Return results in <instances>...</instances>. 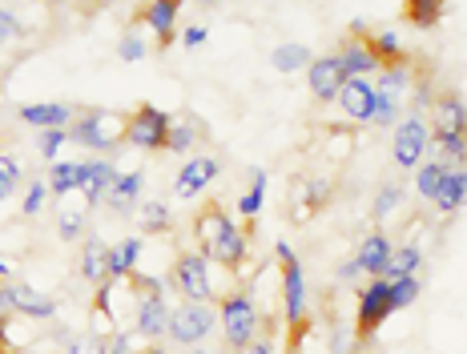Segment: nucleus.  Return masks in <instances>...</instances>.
Masks as SVG:
<instances>
[{
    "label": "nucleus",
    "mask_w": 467,
    "mask_h": 354,
    "mask_svg": "<svg viewBox=\"0 0 467 354\" xmlns=\"http://www.w3.org/2000/svg\"><path fill=\"white\" fill-rule=\"evenodd\" d=\"M16 185H21V165H16L8 153H0V202L13 198Z\"/></svg>",
    "instance_id": "40"
},
{
    "label": "nucleus",
    "mask_w": 467,
    "mask_h": 354,
    "mask_svg": "<svg viewBox=\"0 0 467 354\" xmlns=\"http://www.w3.org/2000/svg\"><path fill=\"white\" fill-rule=\"evenodd\" d=\"M8 274H13V270H8V262H5V258H0V278H5V282H8Z\"/></svg>",
    "instance_id": "54"
},
{
    "label": "nucleus",
    "mask_w": 467,
    "mask_h": 354,
    "mask_svg": "<svg viewBox=\"0 0 467 354\" xmlns=\"http://www.w3.org/2000/svg\"><path fill=\"white\" fill-rule=\"evenodd\" d=\"M117 57H121L125 65L141 61V57H145V41H141V36H133V33H125V36H121V45H117Z\"/></svg>",
    "instance_id": "43"
},
{
    "label": "nucleus",
    "mask_w": 467,
    "mask_h": 354,
    "mask_svg": "<svg viewBox=\"0 0 467 354\" xmlns=\"http://www.w3.org/2000/svg\"><path fill=\"white\" fill-rule=\"evenodd\" d=\"M109 258H113V245L101 238H89L81 245V278L93 282V286H105L109 282Z\"/></svg>",
    "instance_id": "16"
},
{
    "label": "nucleus",
    "mask_w": 467,
    "mask_h": 354,
    "mask_svg": "<svg viewBox=\"0 0 467 354\" xmlns=\"http://www.w3.org/2000/svg\"><path fill=\"white\" fill-rule=\"evenodd\" d=\"M234 225V218L226 210H222L218 202H210V205H202V213L193 218V234H198V245H202V254H210L213 245L222 242V234H226Z\"/></svg>",
    "instance_id": "14"
},
{
    "label": "nucleus",
    "mask_w": 467,
    "mask_h": 354,
    "mask_svg": "<svg viewBox=\"0 0 467 354\" xmlns=\"http://www.w3.org/2000/svg\"><path fill=\"white\" fill-rule=\"evenodd\" d=\"M246 250H250L246 230H238V225H230V230L222 234V242L213 245V250L206 254V258H213L218 266H226V270H238V266L246 262Z\"/></svg>",
    "instance_id": "22"
},
{
    "label": "nucleus",
    "mask_w": 467,
    "mask_h": 354,
    "mask_svg": "<svg viewBox=\"0 0 467 354\" xmlns=\"http://www.w3.org/2000/svg\"><path fill=\"white\" fill-rule=\"evenodd\" d=\"M8 314H13V302H8V290L0 286V322H8Z\"/></svg>",
    "instance_id": "51"
},
{
    "label": "nucleus",
    "mask_w": 467,
    "mask_h": 354,
    "mask_svg": "<svg viewBox=\"0 0 467 354\" xmlns=\"http://www.w3.org/2000/svg\"><path fill=\"white\" fill-rule=\"evenodd\" d=\"M306 81H310V93H315V101H338V88H343L347 73L343 65H338V57H315V61L306 65Z\"/></svg>",
    "instance_id": "9"
},
{
    "label": "nucleus",
    "mask_w": 467,
    "mask_h": 354,
    "mask_svg": "<svg viewBox=\"0 0 467 354\" xmlns=\"http://www.w3.org/2000/svg\"><path fill=\"white\" fill-rule=\"evenodd\" d=\"M178 5L182 0H150V8L141 13V21L158 33V41L170 48V41H173V21H178Z\"/></svg>",
    "instance_id": "24"
},
{
    "label": "nucleus",
    "mask_w": 467,
    "mask_h": 354,
    "mask_svg": "<svg viewBox=\"0 0 467 354\" xmlns=\"http://www.w3.org/2000/svg\"><path fill=\"white\" fill-rule=\"evenodd\" d=\"M335 57H338V65H343V73H347V77H371L375 68H379L375 53L367 48L363 36H347L343 48H338Z\"/></svg>",
    "instance_id": "20"
},
{
    "label": "nucleus",
    "mask_w": 467,
    "mask_h": 354,
    "mask_svg": "<svg viewBox=\"0 0 467 354\" xmlns=\"http://www.w3.org/2000/svg\"><path fill=\"white\" fill-rule=\"evenodd\" d=\"M81 177H85V161H53V173H48V193L65 198V193L81 190Z\"/></svg>",
    "instance_id": "27"
},
{
    "label": "nucleus",
    "mask_w": 467,
    "mask_h": 354,
    "mask_svg": "<svg viewBox=\"0 0 467 354\" xmlns=\"http://www.w3.org/2000/svg\"><path fill=\"white\" fill-rule=\"evenodd\" d=\"M395 113H399V97L375 85V117H371V125H395Z\"/></svg>",
    "instance_id": "39"
},
{
    "label": "nucleus",
    "mask_w": 467,
    "mask_h": 354,
    "mask_svg": "<svg viewBox=\"0 0 467 354\" xmlns=\"http://www.w3.org/2000/svg\"><path fill=\"white\" fill-rule=\"evenodd\" d=\"M427 145H431V133H427L423 117H407L395 130V165L399 170H415V165L427 157Z\"/></svg>",
    "instance_id": "7"
},
{
    "label": "nucleus",
    "mask_w": 467,
    "mask_h": 354,
    "mask_svg": "<svg viewBox=\"0 0 467 354\" xmlns=\"http://www.w3.org/2000/svg\"><path fill=\"white\" fill-rule=\"evenodd\" d=\"M218 157H210V153H202V157H190L186 165H182V173H178V182H173V198H182V202H190V198H198L202 190L218 177Z\"/></svg>",
    "instance_id": "10"
},
{
    "label": "nucleus",
    "mask_w": 467,
    "mask_h": 354,
    "mask_svg": "<svg viewBox=\"0 0 467 354\" xmlns=\"http://www.w3.org/2000/svg\"><path fill=\"white\" fill-rule=\"evenodd\" d=\"M443 173H447V165H443V161H427V165H420V173H415V190H420V198L435 202V193H440V185H443Z\"/></svg>",
    "instance_id": "35"
},
{
    "label": "nucleus",
    "mask_w": 467,
    "mask_h": 354,
    "mask_svg": "<svg viewBox=\"0 0 467 354\" xmlns=\"http://www.w3.org/2000/svg\"><path fill=\"white\" fill-rule=\"evenodd\" d=\"M250 350H254V354H270V342H254Z\"/></svg>",
    "instance_id": "53"
},
{
    "label": "nucleus",
    "mask_w": 467,
    "mask_h": 354,
    "mask_svg": "<svg viewBox=\"0 0 467 354\" xmlns=\"http://www.w3.org/2000/svg\"><path fill=\"white\" fill-rule=\"evenodd\" d=\"M69 354H105V338H101V334H89V338H77Z\"/></svg>",
    "instance_id": "46"
},
{
    "label": "nucleus",
    "mask_w": 467,
    "mask_h": 354,
    "mask_svg": "<svg viewBox=\"0 0 467 354\" xmlns=\"http://www.w3.org/2000/svg\"><path fill=\"white\" fill-rule=\"evenodd\" d=\"M391 310V282L387 278H371V286L358 294V318H355V338H371V334L383 327V318Z\"/></svg>",
    "instance_id": "4"
},
{
    "label": "nucleus",
    "mask_w": 467,
    "mask_h": 354,
    "mask_svg": "<svg viewBox=\"0 0 467 354\" xmlns=\"http://www.w3.org/2000/svg\"><path fill=\"white\" fill-rule=\"evenodd\" d=\"M190 354H206V350H190Z\"/></svg>",
    "instance_id": "57"
},
{
    "label": "nucleus",
    "mask_w": 467,
    "mask_h": 354,
    "mask_svg": "<svg viewBox=\"0 0 467 354\" xmlns=\"http://www.w3.org/2000/svg\"><path fill=\"white\" fill-rule=\"evenodd\" d=\"M138 225H141V234H170V225H173L170 205H165V202L138 205Z\"/></svg>",
    "instance_id": "30"
},
{
    "label": "nucleus",
    "mask_w": 467,
    "mask_h": 354,
    "mask_svg": "<svg viewBox=\"0 0 467 354\" xmlns=\"http://www.w3.org/2000/svg\"><path fill=\"white\" fill-rule=\"evenodd\" d=\"M275 258H278V262H290V258H295V250H290L286 242H278V245H275Z\"/></svg>",
    "instance_id": "52"
},
{
    "label": "nucleus",
    "mask_w": 467,
    "mask_h": 354,
    "mask_svg": "<svg viewBox=\"0 0 467 354\" xmlns=\"http://www.w3.org/2000/svg\"><path fill=\"white\" fill-rule=\"evenodd\" d=\"M141 354H165V350H161V347H145Z\"/></svg>",
    "instance_id": "55"
},
{
    "label": "nucleus",
    "mask_w": 467,
    "mask_h": 354,
    "mask_svg": "<svg viewBox=\"0 0 467 354\" xmlns=\"http://www.w3.org/2000/svg\"><path fill=\"white\" fill-rule=\"evenodd\" d=\"M423 262L420 245H399V250H391V262H387V274L383 278H407V274H415Z\"/></svg>",
    "instance_id": "33"
},
{
    "label": "nucleus",
    "mask_w": 467,
    "mask_h": 354,
    "mask_svg": "<svg viewBox=\"0 0 467 354\" xmlns=\"http://www.w3.org/2000/svg\"><path fill=\"white\" fill-rule=\"evenodd\" d=\"M431 130H435V133H467V105H463V97H460V93H443V97H435Z\"/></svg>",
    "instance_id": "15"
},
{
    "label": "nucleus",
    "mask_w": 467,
    "mask_h": 354,
    "mask_svg": "<svg viewBox=\"0 0 467 354\" xmlns=\"http://www.w3.org/2000/svg\"><path fill=\"white\" fill-rule=\"evenodd\" d=\"M45 5H53V0H45Z\"/></svg>",
    "instance_id": "58"
},
{
    "label": "nucleus",
    "mask_w": 467,
    "mask_h": 354,
    "mask_svg": "<svg viewBox=\"0 0 467 354\" xmlns=\"http://www.w3.org/2000/svg\"><path fill=\"white\" fill-rule=\"evenodd\" d=\"M443 0H403V16L415 28H435L443 21Z\"/></svg>",
    "instance_id": "29"
},
{
    "label": "nucleus",
    "mask_w": 467,
    "mask_h": 354,
    "mask_svg": "<svg viewBox=\"0 0 467 354\" xmlns=\"http://www.w3.org/2000/svg\"><path fill=\"white\" fill-rule=\"evenodd\" d=\"M198 137H202V125L198 121H173L170 125V137H165V150L170 153H190L193 145H198Z\"/></svg>",
    "instance_id": "32"
},
{
    "label": "nucleus",
    "mask_w": 467,
    "mask_h": 354,
    "mask_svg": "<svg viewBox=\"0 0 467 354\" xmlns=\"http://www.w3.org/2000/svg\"><path fill=\"white\" fill-rule=\"evenodd\" d=\"M65 141H69V130H41V145H36V150H41L45 161H57Z\"/></svg>",
    "instance_id": "41"
},
{
    "label": "nucleus",
    "mask_w": 467,
    "mask_h": 354,
    "mask_svg": "<svg viewBox=\"0 0 467 354\" xmlns=\"http://www.w3.org/2000/svg\"><path fill=\"white\" fill-rule=\"evenodd\" d=\"M89 198H85L81 190H77V202H73V193H65L61 198V210H57V230H61V238L65 242H73V238H81V230H85V213H89Z\"/></svg>",
    "instance_id": "21"
},
{
    "label": "nucleus",
    "mask_w": 467,
    "mask_h": 354,
    "mask_svg": "<svg viewBox=\"0 0 467 354\" xmlns=\"http://www.w3.org/2000/svg\"><path fill=\"white\" fill-rule=\"evenodd\" d=\"M45 198H48V182H33L28 185V193H25V218H36L41 213V205H45Z\"/></svg>",
    "instance_id": "42"
},
{
    "label": "nucleus",
    "mask_w": 467,
    "mask_h": 354,
    "mask_svg": "<svg viewBox=\"0 0 467 354\" xmlns=\"http://www.w3.org/2000/svg\"><path fill=\"white\" fill-rule=\"evenodd\" d=\"M363 41H367V48H371V53H375V61H379V65H387V68H399V65L407 61V53H403V41H399V36L391 33V28H379V33H367Z\"/></svg>",
    "instance_id": "25"
},
{
    "label": "nucleus",
    "mask_w": 467,
    "mask_h": 354,
    "mask_svg": "<svg viewBox=\"0 0 467 354\" xmlns=\"http://www.w3.org/2000/svg\"><path fill=\"white\" fill-rule=\"evenodd\" d=\"M117 177L113 161H85V177H81V193L89 202H101L105 190H109V182Z\"/></svg>",
    "instance_id": "26"
},
{
    "label": "nucleus",
    "mask_w": 467,
    "mask_h": 354,
    "mask_svg": "<svg viewBox=\"0 0 467 354\" xmlns=\"http://www.w3.org/2000/svg\"><path fill=\"white\" fill-rule=\"evenodd\" d=\"M173 286L186 294V302H210L213 286H210V258L206 254H178L173 262Z\"/></svg>",
    "instance_id": "5"
},
{
    "label": "nucleus",
    "mask_w": 467,
    "mask_h": 354,
    "mask_svg": "<svg viewBox=\"0 0 467 354\" xmlns=\"http://www.w3.org/2000/svg\"><path fill=\"white\" fill-rule=\"evenodd\" d=\"M350 342H358L350 330H335L330 334V354H350Z\"/></svg>",
    "instance_id": "47"
},
{
    "label": "nucleus",
    "mask_w": 467,
    "mask_h": 354,
    "mask_svg": "<svg viewBox=\"0 0 467 354\" xmlns=\"http://www.w3.org/2000/svg\"><path fill=\"white\" fill-rule=\"evenodd\" d=\"M202 5H222V0H202Z\"/></svg>",
    "instance_id": "56"
},
{
    "label": "nucleus",
    "mask_w": 467,
    "mask_h": 354,
    "mask_svg": "<svg viewBox=\"0 0 467 354\" xmlns=\"http://www.w3.org/2000/svg\"><path fill=\"white\" fill-rule=\"evenodd\" d=\"M125 125H130V117H121V113L89 109V113H81L69 121V141L105 153V150H113L117 141H125Z\"/></svg>",
    "instance_id": "1"
},
{
    "label": "nucleus",
    "mask_w": 467,
    "mask_h": 354,
    "mask_svg": "<svg viewBox=\"0 0 467 354\" xmlns=\"http://www.w3.org/2000/svg\"><path fill=\"white\" fill-rule=\"evenodd\" d=\"M170 125H173V117L161 113L158 105H138V113H130V125H125V141L138 145V150L158 153V150H165Z\"/></svg>",
    "instance_id": "3"
},
{
    "label": "nucleus",
    "mask_w": 467,
    "mask_h": 354,
    "mask_svg": "<svg viewBox=\"0 0 467 354\" xmlns=\"http://www.w3.org/2000/svg\"><path fill=\"white\" fill-rule=\"evenodd\" d=\"M379 88H387V93L403 97V88H407V73H403V65H399V68H387L383 81H379Z\"/></svg>",
    "instance_id": "45"
},
{
    "label": "nucleus",
    "mask_w": 467,
    "mask_h": 354,
    "mask_svg": "<svg viewBox=\"0 0 467 354\" xmlns=\"http://www.w3.org/2000/svg\"><path fill=\"white\" fill-rule=\"evenodd\" d=\"M141 190H145V173L141 170H130V173H117L105 190V205L117 213H133L141 202Z\"/></svg>",
    "instance_id": "12"
},
{
    "label": "nucleus",
    "mask_w": 467,
    "mask_h": 354,
    "mask_svg": "<svg viewBox=\"0 0 467 354\" xmlns=\"http://www.w3.org/2000/svg\"><path fill=\"white\" fill-rule=\"evenodd\" d=\"M218 318H222V330H226V347L230 350L254 347V330H258L254 298H246V294H230V298H222Z\"/></svg>",
    "instance_id": "2"
},
{
    "label": "nucleus",
    "mask_w": 467,
    "mask_h": 354,
    "mask_svg": "<svg viewBox=\"0 0 467 354\" xmlns=\"http://www.w3.org/2000/svg\"><path fill=\"white\" fill-rule=\"evenodd\" d=\"M250 177H254V185H250V190L238 198V213H242V218H258L262 202H266V170H254Z\"/></svg>",
    "instance_id": "34"
},
{
    "label": "nucleus",
    "mask_w": 467,
    "mask_h": 354,
    "mask_svg": "<svg viewBox=\"0 0 467 354\" xmlns=\"http://www.w3.org/2000/svg\"><path fill=\"white\" fill-rule=\"evenodd\" d=\"M16 117H21L25 125H36V130H69L73 109L61 101H41V105H21Z\"/></svg>",
    "instance_id": "17"
},
{
    "label": "nucleus",
    "mask_w": 467,
    "mask_h": 354,
    "mask_svg": "<svg viewBox=\"0 0 467 354\" xmlns=\"http://www.w3.org/2000/svg\"><path fill=\"white\" fill-rule=\"evenodd\" d=\"M358 274H363V270H358V262H343V266H338V278H343V282H355Z\"/></svg>",
    "instance_id": "50"
},
{
    "label": "nucleus",
    "mask_w": 467,
    "mask_h": 354,
    "mask_svg": "<svg viewBox=\"0 0 467 354\" xmlns=\"http://www.w3.org/2000/svg\"><path fill=\"white\" fill-rule=\"evenodd\" d=\"M399 205H403V190H399V185H383V190H379V198H375V205H371V218L387 222Z\"/></svg>",
    "instance_id": "38"
},
{
    "label": "nucleus",
    "mask_w": 467,
    "mask_h": 354,
    "mask_svg": "<svg viewBox=\"0 0 467 354\" xmlns=\"http://www.w3.org/2000/svg\"><path fill=\"white\" fill-rule=\"evenodd\" d=\"M338 105L350 121H371L375 117V85L367 77H347L343 88H338Z\"/></svg>",
    "instance_id": "11"
},
{
    "label": "nucleus",
    "mask_w": 467,
    "mask_h": 354,
    "mask_svg": "<svg viewBox=\"0 0 467 354\" xmlns=\"http://www.w3.org/2000/svg\"><path fill=\"white\" fill-rule=\"evenodd\" d=\"M213 322H218V314H213L210 302H186V307H178L170 314V334L182 347H198L213 330Z\"/></svg>",
    "instance_id": "6"
},
{
    "label": "nucleus",
    "mask_w": 467,
    "mask_h": 354,
    "mask_svg": "<svg viewBox=\"0 0 467 354\" xmlns=\"http://www.w3.org/2000/svg\"><path fill=\"white\" fill-rule=\"evenodd\" d=\"M310 61H315V57H310V48L306 45H278L275 53H270V65L278 68V73H298V68H306Z\"/></svg>",
    "instance_id": "31"
},
{
    "label": "nucleus",
    "mask_w": 467,
    "mask_h": 354,
    "mask_svg": "<svg viewBox=\"0 0 467 354\" xmlns=\"http://www.w3.org/2000/svg\"><path fill=\"white\" fill-rule=\"evenodd\" d=\"M463 205H467V170H447L440 193H435V210L440 213H460Z\"/></svg>",
    "instance_id": "23"
},
{
    "label": "nucleus",
    "mask_w": 467,
    "mask_h": 354,
    "mask_svg": "<svg viewBox=\"0 0 467 354\" xmlns=\"http://www.w3.org/2000/svg\"><path fill=\"white\" fill-rule=\"evenodd\" d=\"M133 322H138V334H145V338H158V334L170 330V307H165L161 294H153V298H138Z\"/></svg>",
    "instance_id": "19"
},
{
    "label": "nucleus",
    "mask_w": 467,
    "mask_h": 354,
    "mask_svg": "<svg viewBox=\"0 0 467 354\" xmlns=\"http://www.w3.org/2000/svg\"><path fill=\"white\" fill-rule=\"evenodd\" d=\"M5 290H8V302H13V310L16 314H25V318H36V322H45V318H53L57 314V302L48 298V294H36L33 286H25V282H5Z\"/></svg>",
    "instance_id": "13"
},
{
    "label": "nucleus",
    "mask_w": 467,
    "mask_h": 354,
    "mask_svg": "<svg viewBox=\"0 0 467 354\" xmlns=\"http://www.w3.org/2000/svg\"><path fill=\"white\" fill-rule=\"evenodd\" d=\"M141 258V242L138 238H125L121 245H113V258H109V282H121L133 274V266Z\"/></svg>",
    "instance_id": "28"
},
{
    "label": "nucleus",
    "mask_w": 467,
    "mask_h": 354,
    "mask_svg": "<svg viewBox=\"0 0 467 354\" xmlns=\"http://www.w3.org/2000/svg\"><path fill=\"white\" fill-rule=\"evenodd\" d=\"M391 282V310H407L415 298H420V278L407 274V278H387Z\"/></svg>",
    "instance_id": "36"
},
{
    "label": "nucleus",
    "mask_w": 467,
    "mask_h": 354,
    "mask_svg": "<svg viewBox=\"0 0 467 354\" xmlns=\"http://www.w3.org/2000/svg\"><path fill=\"white\" fill-rule=\"evenodd\" d=\"M206 41H210V28L206 25H193V28H186V36H182V45H186V48H198Z\"/></svg>",
    "instance_id": "48"
},
{
    "label": "nucleus",
    "mask_w": 467,
    "mask_h": 354,
    "mask_svg": "<svg viewBox=\"0 0 467 354\" xmlns=\"http://www.w3.org/2000/svg\"><path fill=\"white\" fill-rule=\"evenodd\" d=\"M21 36V21H16V13H8V8H0V48L8 41H16Z\"/></svg>",
    "instance_id": "44"
},
{
    "label": "nucleus",
    "mask_w": 467,
    "mask_h": 354,
    "mask_svg": "<svg viewBox=\"0 0 467 354\" xmlns=\"http://www.w3.org/2000/svg\"><path fill=\"white\" fill-rule=\"evenodd\" d=\"M391 250H395V245H391L387 234H371V238H363V245H358V254H355L358 270L371 274V278H383L387 262H391Z\"/></svg>",
    "instance_id": "18"
},
{
    "label": "nucleus",
    "mask_w": 467,
    "mask_h": 354,
    "mask_svg": "<svg viewBox=\"0 0 467 354\" xmlns=\"http://www.w3.org/2000/svg\"><path fill=\"white\" fill-rule=\"evenodd\" d=\"M435 145L447 161H460V170H467V133H435Z\"/></svg>",
    "instance_id": "37"
},
{
    "label": "nucleus",
    "mask_w": 467,
    "mask_h": 354,
    "mask_svg": "<svg viewBox=\"0 0 467 354\" xmlns=\"http://www.w3.org/2000/svg\"><path fill=\"white\" fill-rule=\"evenodd\" d=\"M109 5H117V0H109Z\"/></svg>",
    "instance_id": "59"
},
{
    "label": "nucleus",
    "mask_w": 467,
    "mask_h": 354,
    "mask_svg": "<svg viewBox=\"0 0 467 354\" xmlns=\"http://www.w3.org/2000/svg\"><path fill=\"white\" fill-rule=\"evenodd\" d=\"M282 310H286L290 327H298L306 318V274L298 258L282 262Z\"/></svg>",
    "instance_id": "8"
},
{
    "label": "nucleus",
    "mask_w": 467,
    "mask_h": 354,
    "mask_svg": "<svg viewBox=\"0 0 467 354\" xmlns=\"http://www.w3.org/2000/svg\"><path fill=\"white\" fill-rule=\"evenodd\" d=\"M109 354H130V334H109Z\"/></svg>",
    "instance_id": "49"
}]
</instances>
